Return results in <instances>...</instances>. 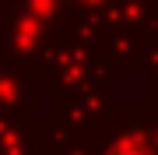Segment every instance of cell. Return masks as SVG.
Instances as JSON below:
<instances>
[{
	"mask_svg": "<svg viewBox=\"0 0 158 155\" xmlns=\"http://www.w3.org/2000/svg\"><path fill=\"white\" fill-rule=\"evenodd\" d=\"M109 155H144V152H137V148H130V144H123V148H116V152H109Z\"/></svg>",
	"mask_w": 158,
	"mask_h": 155,
	"instance_id": "cell-1",
	"label": "cell"
}]
</instances>
